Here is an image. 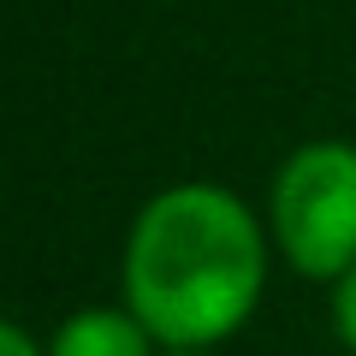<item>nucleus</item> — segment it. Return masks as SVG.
Wrapping results in <instances>:
<instances>
[{
	"mask_svg": "<svg viewBox=\"0 0 356 356\" xmlns=\"http://www.w3.org/2000/svg\"><path fill=\"white\" fill-rule=\"evenodd\" d=\"M125 297L131 315L178 350L238 332L261 297V232L250 208L214 184L154 196L131 226Z\"/></svg>",
	"mask_w": 356,
	"mask_h": 356,
	"instance_id": "1",
	"label": "nucleus"
},
{
	"mask_svg": "<svg viewBox=\"0 0 356 356\" xmlns=\"http://www.w3.org/2000/svg\"><path fill=\"white\" fill-rule=\"evenodd\" d=\"M273 226L297 273H356V149L309 143L273 184Z\"/></svg>",
	"mask_w": 356,
	"mask_h": 356,
	"instance_id": "2",
	"label": "nucleus"
},
{
	"mask_svg": "<svg viewBox=\"0 0 356 356\" xmlns=\"http://www.w3.org/2000/svg\"><path fill=\"white\" fill-rule=\"evenodd\" d=\"M48 356H149V327L119 309H89L60 327Z\"/></svg>",
	"mask_w": 356,
	"mask_h": 356,
	"instance_id": "3",
	"label": "nucleus"
},
{
	"mask_svg": "<svg viewBox=\"0 0 356 356\" xmlns=\"http://www.w3.org/2000/svg\"><path fill=\"white\" fill-rule=\"evenodd\" d=\"M339 332L356 350V273H344V285H339Z\"/></svg>",
	"mask_w": 356,
	"mask_h": 356,
	"instance_id": "4",
	"label": "nucleus"
},
{
	"mask_svg": "<svg viewBox=\"0 0 356 356\" xmlns=\"http://www.w3.org/2000/svg\"><path fill=\"white\" fill-rule=\"evenodd\" d=\"M0 356H42V350L30 344V332H18L13 321H0Z\"/></svg>",
	"mask_w": 356,
	"mask_h": 356,
	"instance_id": "5",
	"label": "nucleus"
}]
</instances>
